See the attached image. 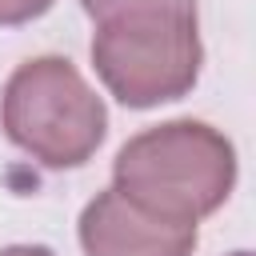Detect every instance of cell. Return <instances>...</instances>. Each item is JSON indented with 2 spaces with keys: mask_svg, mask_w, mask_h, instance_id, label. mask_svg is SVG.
Masks as SVG:
<instances>
[{
  "mask_svg": "<svg viewBox=\"0 0 256 256\" xmlns=\"http://www.w3.org/2000/svg\"><path fill=\"white\" fill-rule=\"evenodd\" d=\"M236 184L232 140L204 120H168L136 132L112 160V188L140 212L196 228Z\"/></svg>",
  "mask_w": 256,
  "mask_h": 256,
  "instance_id": "6da1fadb",
  "label": "cell"
},
{
  "mask_svg": "<svg viewBox=\"0 0 256 256\" xmlns=\"http://www.w3.org/2000/svg\"><path fill=\"white\" fill-rule=\"evenodd\" d=\"M0 128L36 164L64 172L96 156L108 136V108L72 60L32 56L0 92Z\"/></svg>",
  "mask_w": 256,
  "mask_h": 256,
  "instance_id": "7a4b0ae2",
  "label": "cell"
},
{
  "mask_svg": "<svg viewBox=\"0 0 256 256\" xmlns=\"http://www.w3.org/2000/svg\"><path fill=\"white\" fill-rule=\"evenodd\" d=\"M204 44L192 12H132L96 24L92 68L124 108H156L196 88Z\"/></svg>",
  "mask_w": 256,
  "mask_h": 256,
  "instance_id": "3957f363",
  "label": "cell"
},
{
  "mask_svg": "<svg viewBox=\"0 0 256 256\" xmlns=\"http://www.w3.org/2000/svg\"><path fill=\"white\" fill-rule=\"evenodd\" d=\"M80 248L84 256H192L196 228L156 220L104 188L80 212Z\"/></svg>",
  "mask_w": 256,
  "mask_h": 256,
  "instance_id": "277c9868",
  "label": "cell"
},
{
  "mask_svg": "<svg viewBox=\"0 0 256 256\" xmlns=\"http://www.w3.org/2000/svg\"><path fill=\"white\" fill-rule=\"evenodd\" d=\"M80 8L104 24L116 16H132V12H192L196 0H80Z\"/></svg>",
  "mask_w": 256,
  "mask_h": 256,
  "instance_id": "5b68a950",
  "label": "cell"
},
{
  "mask_svg": "<svg viewBox=\"0 0 256 256\" xmlns=\"http://www.w3.org/2000/svg\"><path fill=\"white\" fill-rule=\"evenodd\" d=\"M56 0H0V28H16V24H28L36 16H44Z\"/></svg>",
  "mask_w": 256,
  "mask_h": 256,
  "instance_id": "8992f818",
  "label": "cell"
},
{
  "mask_svg": "<svg viewBox=\"0 0 256 256\" xmlns=\"http://www.w3.org/2000/svg\"><path fill=\"white\" fill-rule=\"evenodd\" d=\"M0 256H56V252L44 244H8V248H0Z\"/></svg>",
  "mask_w": 256,
  "mask_h": 256,
  "instance_id": "52a82bcc",
  "label": "cell"
},
{
  "mask_svg": "<svg viewBox=\"0 0 256 256\" xmlns=\"http://www.w3.org/2000/svg\"><path fill=\"white\" fill-rule=\"evenodd\" d=\"M232 256H252V252H232Z\"/></svg>",
  "mask_w": 256,
  "mask_h": 256,
  "instance_id": "ba28073f",
  "label": "cell"
}]
</instances>
